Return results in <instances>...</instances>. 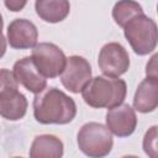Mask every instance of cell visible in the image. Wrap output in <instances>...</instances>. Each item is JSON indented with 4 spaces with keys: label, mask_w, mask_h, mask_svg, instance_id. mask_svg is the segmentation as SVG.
Returning a JSON list of instances; mask_svg holds the SVG:
<instances>
[{
    "label": "cell",
    "mask_w": 158,
    "mask_h": 158,
    "mask_svg": "<svg viewBox=\"0 0 158 158\" xmlns=\"http://www.w3.org/2000/svg\"><path fill=\"white\" fill-rule=\"evenodd\" d=\"M98 65L105 75L118 78L128 70L130 56L121 43L109 42L104 44L99 52Z\"/></svg>",
    "instance_id": "6"
},
{
    "label": "cell",
    "mask_w": 158,
    "mask_h": 158,
    "mask_svg": "<svg viewBox=\"0 0 158 158\" xmlns=\"http://www.w3.org/2000/svg\"><path fill=\"white\" fill-rule=\"evenodd\" d=\"M143 151L149 158H157V126H152L143 137Z\"/></svg>",
    "instance_id": "16"
},
{
    "label": "cell",
    "mask_w": 158,
    "mask_h": 158,
    "mask_svg": "<svg viewBox=\"0 0 158 158\" xmlns=\"http://www.w3.org/2000/svg\"><path fill=\"white\" fill-rule=\"evenodd\" d=\"M127 94V85L123 79L98 75L81 90V96L86 105L94 109H112L121 104Z\"/></svg>",
    "instance_id": "2"
},
{
    "label": "cell",
    "mask_w": 158,
    "mask_h": 158,
    "mask_svg": "<svg viewBox=\"0 0 158 158\" xmlns=\"http://www.w3.org/2000/svg\"><path fill=\"white\" fill-rule=\"evenodd\" d=\"M158 106V78L146 77L136 89L133 110L142 114L152 112Z\"/></svg>",
    "instance_id": "11"
},
{
    "label": "cell",
    "mask_w": 158,
    "mask_h": 158,
    "mask_svg": "<svg viewBox=\"0 0 158 158\" xmlns=\"http://www.w3.org/2000/svg\"><path fill=\"white\" fill-rule=\"evenodd\" d=\"M123 35L133 52L138 56L149 54L157 47V23L144 14L133 17L123 27Z\"/></svg>",
    "instance_id": "3"
},
{
    "label": "cell",
    "mask_w": 158,
    "mask_h": 158,
    "mask_svg": "<svg viewBox=\"0 0 158 158\" xmlns=\"http://www.w3.org/2000/svg\"><path fill=\"white\" fill-rule=\"evenodd\" d=\"M91 65L81 56H70L65 60V67L60 74V81L65 89L78 94L91 80Z\"/></svg>",
    "instance_id": "7"
},
{
    "label": "cell",
    "mask_w": 158,
    "mask_h": 158,
    "mask_svg": "<svg viewBox=\"0 0 158 158\" xmlns=\"http://www.w3.org/2000/svg\"><path fill=\"white\" fill-rule=\"evenodd\" d=\"M75 115V101L54 86L46 88L33 99V116L42 125H67Z\"/></svg>",
    "instance_id": "1"
},
{
    "label": "cell",
    "mask_w": 158,
    "mask_h": 158,
    "mask_svg": "<svg viewBox=\"0 0 158 158\" xmlns=\"http://www.w3.org/2000/svg\"><path fill=\"white\" fill-rule=\"evenodd\" d=\"M106 127L117 137L131 136L137 126V116L128 104H121L112 107L106 114Z\"/></svg>",
    "instance_id": "8"
},
{
    "label": "cell",
    "mask_w": 158,
    "mask_h": 158,
    "mask_svg": "<svg viewBox=\"0 0 158 158\" xmlns=\"http://www.w3.org/2000/svg\"><path fill=\"white\" fill-rule=\"evenodd\" d=\"M142 14H144L142 6L138 2L131 1V0L118 1L112 7V19L122 28L133 17H136L138 15H142Z\"/></svg>",
    "instance_id": "15"
},
{
    "label": "cell",
    "mask_w": 158,
    "mask_h": 158,
    "mask_svg": "<svg viewBox=\"0 0 158 158\" xmlns=\"http://www.w3.org/2000/svg\"><path fill=\"white\" fill-rule=\"evenodd\" d=\"M79 149L89 158L106 157L114 146L112 133L99 122H88L83 125L77 135Z\"/></svg>",
    "instance_id": "4"
},
{
    "label": "cell",
    "mask_w": 158,
    "mask_h": 158,
    "mask_svg": "<svg viewBox=\"0 0 158 158\" xmlns=\"http://www.w3.org/2000/svg\"><path fill=\"white\" fill-rule=\"evenodd\" d=\"M12 74L17 81L26 90L38 94L47 86V78H44L36 68L31 57H23L15 62Z\"/></svg>",
    "instance_id": "9"
},
{
    "label": "cell",
    "mask_w": 158,
    "mask_h": 158,
    "mask_svg": "<svg viewBox=\"0 0 158 158\" xmlns=\"http://www.w3.org/2000/svg\"><path fill=\"white\" fill-rule=\"evenodd\" d=\"M2 27H4V20H2V16L0 14V31H2Z\"/></svg>",
    "instance_id": "21"
},
{
    "label": "cell",
    "mask_w": 158,
    "mask_h": 158,
    "mask_svg": "<svg viewBox=\"0 0 158 158\" xmlns=\"http://www.w3.org/2000/svg\"><path fill=\"white\" fill-rule=\"evenodd\" d=\"M121 158H138V157H136V156H123Z\"/></svg>",
    "instance_id": "22"
},
{
    "label": "cell",
    "mask_w": 158,
    "mask_h": 158,
    "mask_svg": "<svg viewBox=\"0 0 158 158\" xmlns=\"http://www.w3.org/2000/svg\"><path fill=\"white\" fill-rule=\"evenodd\" d=\"M35 9L41 20L49 23H57L69 15L70 4L67 0H37L35 2Z\"/></svg>",
    "instance_id": "14"
},
{
    "label": "cell",
    "mask_w": 158,
    "mask_h": 158,
    "mask_svg": "<svg viewBox=\"0 0 158 158\" xmlns=\"http://www.w3.org/2000/svg\"><path fill=\"white\" fill-rule=\"evenodd\" d=\"M27 99L17 89L0 95V116L9 121L21 120L27 112Z\"/></svg>",
    "instance_id": "12"
},
{
    "label": "cell",
    "mask_w": 158,
    "mask_h": 158,
    "mask_svg": "<svg viewBox=\"0 0 158 158\" xmlns=\"http://www.w3.org/2000/svg\"><path fill=\"white\" fill-rule=\"evenodd\" d=\"M6 52V38L2 35V31H0V58L4 57Z\"/></svg>",
    "instance_id": "20"
},
{
    "label": "cell",
    "mask_w": 158,
    "mask_h": 158,
    "mask_svg": "<svg viewBox=\"0 0 158 158\" xmlns=\"http://www.w3.org/2000/svg\"><path fill=\"white\" fill-rule=\"evenodd\" d=\"M63 142L53 135L36 136L30 147V158H62Z\"/></svg>",
    "instance_id": "13"
},
{
    "label": "cell",
    "mask_w": 158,
    "mask_h": 158,
    "mask_svg": "<svg viewBox=\"0 0 158 158\" xmlns=\"http://www.w3.org/2000/svg\"><path fill=\"white\" fill-rule=\"evenodd\" d=\"M4 4L9 10H11L14 12H17V11H21L26 6L27 2L26 1H5Z\"/></svg>",
    "instance_id": "19"
},
{
    "label": "cell",
    "mask_w": 158,
    "mask_h": 158,
    "mask_svg": "<svg viewBox=\"0 0 158 158\" xmlns=\"http://www.w3.org/2000/svg\"><path fill=\"white\" fill-rule=\"evenodd\" d=\"M31 58L44 78H56L60 75L67 60L64 52L51 42L37 43L32 49Z\"/></svg>",
    "instance_id": "5"
},
{
    "label": "cell",
    "mask_w": 158,
    "mask_h": 158,
    "mask_svg": "<svg viewBox=\"0 0 158 158\" xmlns=\"http://www.w3.org/2000/svg\"><path fill=\"white\" fill-rule=\"evenodd\" d=\"M12 158H23V157H12Z\"/></svg>",
    "instance_id": "23"
},
{
    "label": "cell",
    "mask_w": 158,
    "mask_h": 158,
    "mask_svg": "<svg viewBox=\"0 0 158 158\" xmlns=\"http://www.w3.org/2000/svg\"><path fill=\"white\" fill-rule=\"evenodd\" d=\"M156 59H157V54H154V56L151 58V62L147 63V67H146V74H147V77L158 78V75H157V64H156Z\"/></svg>",
    "instance_id": "18"
},
{
    "label": "cell",
    "mask_w": 158,
    "mask_h": 158,
    "mask_svg": "<svg viewBox=\"0 0 158 158\" xmlns=\"http://www.w3.org/2000/svg\"><path fill=\"white\" fill-rule=\"evenodd\" d=\"M7 42L15 49H28L37 44L38 31L33 22L26 19H15L7 26Z\"/></svg>",
    "instance_id": "10"
},
{
    "label": "cell",
    "mask_w": 158,
    "mask_h": 158,
    "mask_svg": "<svg viewBox=\"0 0 158 158\" xmlns=\"http://www.w3.org/2000/svg\"><path fill=\"white\" fill-rule=\"evenodd\" d=\"M17 81L12 74V72H10L9 69L1 68L0 69V95L10 91V90H16L17 89Z\"/></svg>",
    "instance_id": "17"
}]
</instances>
